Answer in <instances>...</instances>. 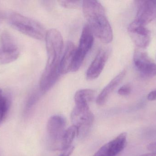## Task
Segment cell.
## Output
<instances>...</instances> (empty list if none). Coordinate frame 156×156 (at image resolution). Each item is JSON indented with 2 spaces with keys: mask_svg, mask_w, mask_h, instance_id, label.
<instances>
[{
  "mask_svg": "<svg viewBox=\"0 0 156 156\" xmlns=\"http://www.w3.org/2000/svg\"><path fill=\"white\" fill-rule=\"evenodd\" d=\"M78 129L73 125L66 130L61 141L60 151H65L71 147L76 136H77Z\"/></svg>",
  "mask_w": 156,
  "mask_h": 156,
  "instance_id": "obj_14",
  "label": "cell"
},
{
  "mask_svg": "<svg viewBox=\"0 0 156 156\" xmlns=\"http://www.w3.org/2000/svg\"><path fill=\"white\" fill-rule=\"evenodd\" d=\"M1 48L6 51H14L19 50L15 41L7 32H3L0 37Z\"/></svg>",
  "mask_w": 156,
  "mask_h": 156,
  "instance_id": "obj_16",
  "label": "cell"
},
{
  "mask_svg": "<svg viewBox=\"0 0 156 156\" xmlns=\"http://www.w3.org/2000/svg\"><path fill=\"white\" fill-rule=\"evenodd\" d=\"M45 39L47 61L39 83V89L44 93L49 90L59 78L64 48L63 37L57 29H50L47 31Z\"/></svg>",
  "mask_w": 156,
  "mask_h": 156,
  "instance_id": "obj_1",
  "label": "cell"
},
{
  "mask_svg": "<svg viewBox=\"0 0 156 156\" xmlns=\"http://www.w3.org/2000/svg\"><path fill=\"white\" fill-rule=\"evenodd\" d=\"M148 151L152 153H156V142H152L147 145V147Z\"/></svg>",
  "mask_w": 156,
  "mask_h": 156,
  "instance_id": "obj_22",
  "label": "cell"
},
{
  "mask_svg": "<svg viewBox=\"0 0 156 156\" xmlns=\"http://www.w3.org/2000/svg\"><path fill=\"white\" fill-rule=\"evenodd\" d=\"M10 106V102L8 98L3 93L0 89V125L6 118Z\"/></svg>",
  "mask_w": 156,
  "mask_h": 156,
  "instance_id": "obj_18",
  "label": "cell"
},
{
  "mask_svg": "<svg viewBox=\"0 0 156 156\" xmlns=\"http://www.w3.org/2000/svg\"><path fill=\"white\" fill-rule=\"evenodd\" d=\"M94 43V34L88 24L85 25L82 31L80 42L76 50L75 60L79 64H82L83 62Z\"/></svg>",
  "mask_w": 156,
  "mask_h": 156,
  "instance_id": "obj_8",
  "label": "cell"
},
{
  "mask_svg": "<svg viewBox=\"0 0 156 156\" xmlns=\"http://www.w3.org/2000/svg\"><path fill=\"white\" fill-rule=\"evenodd\" d=\"M82 8L94 35L102 43H111L113 38L112 29L101 4L94 0L83 1Z\"/></svg>",
  "mask_w": 156,
  "mask_h": 156,
  "instance_id": "obj_2",
  "label": "cell"
},
{
  "mask_svg": "<svg viewBox=\"0 0 156 156\" xmlns=\"http://www.w3.org/2000/svg\"><path fill=\"white\" fill-rule=\"evenodd\" d=\"M76 48L73 42L71 41L68 42L64 55L62 56L60 61V74H67L71 71Z\"/></svg>",
  "mask_w": 156,
  "mask_h": 156,
  "instance_id": "obj_13",
  "label": "cell"
},
{
  "mask_svg": "<svg viewBox=\"0 0 156 156\" xmlns=\"http://www.w3.org/2000/svg\"><path fill=\"white\" fill-rule=\"evenodd\" d=\"M66 126V119L61 115L51 116L47 125V145L52 151L60 150L61 139Z\"/></svg>",
  "mask_w": 156,
  "mask_h": 156,
  "instance_id": "obj_5",
  "label": "cell"
},
{
  "mask_svg": "<svg viewBox=\"0 0 156 156\" xmlns=\"http://www.w3.org/2000/svg\"><path fill=\"white\" fill-rule=\"evenodd\" d=\"M133 62L137 70L141 75L146 77L156 75V64L146 52L136 49L133 56Z\"/></svg>",
  "mask_w": 156,
  "mask_h": 156,
  "instance_id": "obj_7",
  "label": "cell"
},
{
  "mask_svg": "<svg viewBox=\"0 0 156 156\" xmlns=\"http://www.w3.org/2000/svg\"><path fill=\"white\" fill-rule=\"evenodd\" d=\"M127 133L120 134L116 138L103 146L93 156H116L126 146Z\"/></svg>",
  "mask_w": 156,
  "mask_h": 156,
  "instance_id": "obj_10",
  "label": "cell"
},
{
  "mask_svg": "<svg viewBox=\"0 0 156 156\" xmlns=\"http://www.w3.org/2000/svg\"><path fill=\"white\" fill-rule=\"evenodd\" d=\"M142 156V155H141V156Z\"/></svg>",
  "mask_w": 156,
  "mask_h": 156,
  "instance_id": "obj_26",
  "label": "cell"
},
{
  "mask_svg": "<svg viewBox=\"0 0 156 156\" xmlns=\"http://www.w3.org/2000/svg\"><path fill=\"white\" fill-rule=\"evenodd\" d=\"M19 50L6 51L0 48V65H4L15 61L19 56Z\"/></svg>",
  "mask_w": 156,
  "mask_h": 156,
  "instance_id": "obj_17",
  "label": "cell"
},
{
  "mask_svg": "<svg viewBox=\"0 0 156 156\" xmlns=\"http://www.w3.org/2000/svg\"><path fill=\"white\" fill-rule=\"evenodd\" d=\"M8 23L14 29L37 40L45 39L47 31L39 22L16 13L7 15Z\"/></svg>",
  "mask_w": 156,
  "mask_h": 156,
  "instance_id": "obj_3",
  "label": "cell"
},
{
  "mask_svg": "<svg viewBox=\"0 0 156 156\" xmlns=\"http://www.w3.org/2000/svg\"><path fill=\"white\" fill-rule=\"evenodd\" d=\"M126 74V71L124 70L115 77L104 88L99 94L96 100L98 105L101 106L105 104L113 92L122 81Z\"/></svg>",
  "mask_w": 156,
  "mask_h": 156,
  "instance_id": "obj_12",
  "label": "cell"
},
{
  "mask_svg": "<svg viewBox=\"0 0 156 156\" xmlns=\"http://www.w3.org/2000/svg\"><path fill=\"white\" fill-rule=\"evenodd\" d=\"M136 2L137 11L135 20L145 26L156 17V0Z\"/></svg>",
  "mask_w": 156,
  "mask_h": 156,
  "instance_id": "obj_9",
  "label": "cell"
},
{
  "mask_svg": "<svg viewBox=\"0 0 156 156\" xmlns=\"http://www.w3.org/2000/svg\"><path fill=\"white\" fill-rule=\"evenodd\" d=\"M147 100L149 101L156 100V90L150 92L147 95Z\"/></svg>",
  "mask_w": 156,
  "mask_h": 156,
  "instance_id": "obj_24",
  "label": "cell"
},
{
  "mask_svg": "<svg viewBox=\"0 0 156 156\" xmlns=\"http://www.w3.org/2000/svg\"><path fill=\"white\" fill-rule=\"evenodd\" d=\"M41 93L43 94L39 90V92L35 93L31 95V97L28 100L27 104V110L31 109L36 103L38 101V99L40 97V94Z\"/></svg>",
  "mask_w": 156,
  "mask_h": 156,
  "instance_id": "obj_20",
  "label": "cell"
},
{
  "mask_svg": "<svg viewBox=\"0 0 156 156\" xmlns=\"http://www.w3.org/2000/svg\"><path fill=\"white\" fill-rule=\"evenodd\" d=\"M73 125L78 129L77 137L84 138L88 135L94 121V116L89 104H76L71 114Z\"/></svg>",
  "mask_w": 156,
  "mask_h": 156,
  "instance_id": "obj_4",
  "label": "cell"
},
{
  "mask_svg": "<svg viewBox=\"0 0 156 156\" xmlns=\"http://www.w3.org/2000/svg\"><path fill=\"white\" fill-rule=\"evenodd\" d=\"M143 156H156V153H150L148 154H145L142 155Z\"/></svg>",
  "mask_w": 156,
  "mask_h": 156,
  "instance_id": "obj_25",
  "label": "cell"
},
{
  "mask_svg": "<svg viewBox=\"0 0 156 156\" xmlns=\"http://www.w3.org/2000/svg\"><path fill=\"white\" fill-rule=\"evenodd\" d=\"M58 4L62 7L67 9H78L82 7L83 2L80 1H58Z\"/></svg>",
  "mask_w": 156,
  "mask_h": 156,
  "instance_id": "obj_19",
  "label": "cell"
},
{
  "mask_svg": "<svg viewBox=\"0 0 156 156\" xmlns=\"http://www.w3.org/2000/svg\"><path fill=\"white\" fill-rule=\"evenodd\" d=\"M132 91V87L129 84H125L121 87L118 91V93L121 96L129 95Z\"/></svg>",
  "mask_w": 156,
  "mask_h": 156,
  "instance_id": "obj_21",
  "label": "cell"
},
{
  "mask_svg": "<svg viewBox=\"0 0 156 156\" xmlns=\"http://www.w3.org/2000/svg\"><path fill=\"white\" fill-rule=\"evenodd\" d=\"M95 92L90 89H83L78 91L75 95L76 104H89L93 100Z\"/></svg>",
  "mask_w": 156,
  "mask_h": 156,
  "instance_id": "obj_15",
  "label": "cell"
},
{
  "mask_svg": "<svg viewBox=\"0 0 156 156\" xmlns=\"http://www.w3.org/2000/svg\"><path fill=\"white\" fill-rule=\"evenodd\" d=\"M74 149L75 148L74 147L71 146L68 149L64 151V152L59 156H70L73 153Z\"/></svg>",
  "mask_w": 156,
  "mask_h": 156,
  "instance_id": "obj_23",
  "label": "cell"
},
{
  "mask_svg": "<svg viewBox=\"0 0 156 156\" xmlns=\"http://www.w3.org/2000/svg\"><path fill=\"white\" fill-rule=\"evenodd\" d=\"M128 31L134 44L139 48L148 47L151 41V33L145 26L134 20L129 25Z\"/></svg>",
  "mask_w": 156,
  "mask_h": 156,
  "instance_id": "obj_6",
  "label": "cell"
},
{
  "mask_svg": "<svg viewBox=\"0 0 156 156\" xmlns=\"http://www.w3.org/2000/svg\"><path fill=\"white\" fill-rule=\"evenodd\" d=\"M108 57V53L106 50L104 49L99 50L87 70V79L93 80L99 77L104 68Z\"/></svg>",
  "mask_w": 156,
  "mask_h": 156,
  "instance_id": "obj_11",
  "label": "cell"
}]
</instances>
